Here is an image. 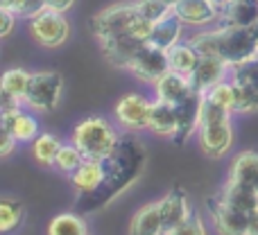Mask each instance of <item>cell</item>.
<instances>
[{
	"instance_id": "obj_11",
	"label": "cell",
	"mask_w": 258,
	"mask_h": 235,
	"mask_svg": "<svg viewBox=\"0 0 258 235\" xmlns=\"http://www.w3.org/2000/svg\"><path fill=\"white\" fill-rule=\"evenodd\" d=\"M150 109H152L150 100H145L138 93H129L125 98H120V102L116 104V118L129 131H141V129H147Z\"/></svg>"
},
{
	"instance_id": "obj_8",
	"label": "cell",
	"mask_w": 258,
	"mask_h": 235,
	"mask_svg": "<svg viewBox=\"0 0 258 235\" xmlns=\"http://www.w3.org/2000/svg\"><path fill=\"white\" fill-rule=\"evenodd\" d=\"M206 206H209V215L213 219L215 231L220 235H249V215L236 210L218 195L209 197Z\"/></svg>"
},
{
	"instance_id": "obj_37",
	"label": "cell",
	"mask_w": 258,
	"mask_h": 235,
	"mask_svg": "<svg viewBox=\"0 0 258 235\" xmlns=\"http://www.w3.org/2000/svg\"><path fill=\"white\" fill-rule=\"evenodd\" d=\"M14 21H16V14L7 12V9H0V36H7L12 32Z\"/></svg>"
},
{
	"instance_id": "obj_29",
	"label": "cell",
	"mask_w": 258,
	"mask_h": 235,
	"mask_svg": "<svg viewBox=\"0 0 258 235\" xmlns=\"http://www.w3.org/2000/svg\"><path fill=\"white\" fill-rule=\"evenodd\" d=\"M48 235H89L86 224L75 213H61L57 217L50 219Z\"/></svg>"
},
{
	"instance_id": "obj_28",
	"label": "cell",
	"mask_w": 258,
	"mask_h": 235,
	"mask_svg": "<svg viewBox=\"0 0 258 235\" xmlns=\"http://www.w3.org/2000/svg\"><path fill=\"white\" fill-rule=\"evenodd\" d=\"M233 82H238V84L251 95L254 107L258 109V57L233 68Z\"/></svg>"
},
{
	"instance_id": "obj_7",
	"label": "cell",
	"mask_w": 258,
	"mask_h": 235,
	"mask_svg": "<svg viewBox=\"0 0 258 235\" xmlns=\"http://www.w3.org/2000/svg\"><path fill=\"white\" fill-rule=\"evenodd\" d=\"M136 80L141 82H150L156 84L165 72H170V63H168V50H161L156 45L143 43V48L136 52V57L132 59L127 68Z\"/></svg>"
},
{
	"instance_id": "obj_22",
	"label": "cell",
	"mask_w": 258,
	"mask_h": 235,
	"mask_svg": "<svg viewBox=\"0 0 258 235\" xmlns=\"http://www.w3.org/2000/svg\"><path fill=\"white\" fill-rule=\"evenodd\" d=\"M30 72H25L23 68H12L3 75V107H18L21 102H25L27 86H30Z\"/></svg>"
},
{
	"instance_id": "obj_30",
	"label": "cell",
	"mask_w": 258,
	"mask_h": 235,
	"mask_svg": "<svg viewBox=\"0 0 258 235\" xmlns=\"http://www.w3.org/2000/svg\"><path fill=\"white\" fill-rule=\"evenodd\" d=\"M25 208L18 199H3L0 201V231L12 233L23 224Z\"/></svg>"
},
{
	"instance_id": "obj_5",
	"label": "cell",
	"mask_w": 258,
	"mask_h": 235,
	"mask_svg": "<svg viewBox=\"0 0 258 235\" xmlns=\"http://www.w3.org/2000/svg\"><path fill=\"white\" fill-rule=\"evenodd\" d=\"M63 77L57 70H41L32 72L30 86H27L25 102L36 111H52L61 100Z\"/></svg>"
},
{
	"instance_id": "obj_35",
	"label": "cell",
	"mask_w": 258,
	"mask_h": 235,
	"mask_svg": "<svg viewBox=\"0 0 258 235\" xmlns=\"http://www.w3.org/2000/svg\"><path fill=\"white\" fill-rule=\"evenodd\" d=\"M168 235H206V228H204V224H202L200 215L192 213L186 222L179 224V226L174 228L172 233H168Z\"/></svg>"
},
{
	"instance_id": "obj_24",
	"label": "cell",
	"mask_w": 258,
	"mask_h": 235,
	"mask_svg": "<svg viewBox=\"0 0 258 235\" xmlns=\"http://www.w3.org/2000/svg\"><path fill=\"white\" fill-rule=\"evenodd\" d=\"M104 179V168L102 161H93V159H84V163L71 174L73 188H75L80 195H91L100 188Z\"/></svg>"
},
{
	"instance_id": "obj_2",
	"label": "cell",
	"mask_w": 258,
	"mask_h": 235,
	"mask_svg": "<svg viewBox=\"0 0 258 235\" xmlns=\"http://www.w3.org/2000/svg\"><path fill=\"white\" fill-rule=\"evenodd\" d=\"M188 43L200 52V57H220L231 68L247 63L258 57L256 27H218L200 32Z\"/></svg>"
},
{
	"instance_id": "obj_9",
	"label": "cell",
	"mask_w": 258,
	"mask_h": 235,
	"mask_svg": "<svg viewBox=\"0 0 258 235\" xmlns=\"http://www.w3.org/2000/svg\"><path fill=\"white\" fill-rule=\"evenodd\" d=\"M202 102H204V93L192 91L188 98L174 104V111H177V131L172 136L174 145H183L202 124Z\"/></svg>"
},
{
	"instance_id": "obj_33",
	"label": "cell",
	"mask_w": 258,
	"mask_h": 235,
	"mask_svg": "<svg viewBox=\"0 0 258 235\" xmlns=\"http://www.w3.org/2000/svg\"><path fill=\"white\" fill-rule=\"evenodd\" d=\"M82 163H84V156H82V151L77 149L75 145H61V149H59V154H57V163H54V168H59L61 172L73 174Z\"/></svg>"
},
{
	"instance_id": "obj_3",
	"label": "cell",
	"mask_w": 258,
	"mask_h": 235,
	"mask_svg": "<svg viewBox=\"0 0 258 235\" xmlns=\"http://www.w3.org/2000/svg\"><path fill=\"white\" fill-rule=\"evenodd\" d=\"M120 142L116 129L104 118H86L73 129V145L82 151L84 159L102 161Z\"/></svg>"
},
{
	"instance_id": "obj_10",
	"label": "cell",
	"mask_w": 258,
	"mask_h": 235,
	"mask_svg": "<svg viewBox=\"0 0 258 235\" xmlns=\"http://www.w3.org/2000/svg\"><path fill=\"white\" fill-rule=\"evenodd\" d=\"M231 142H233V129L229 120L200 124V147L206 156L218 159V156L227 154Z\"/></svg>"
},
{
	"instance_id": "obj_41",
	"label": "cell",
	"mask_w": 258,
	"mask_h": 235,
	"mask_svg": "<svg viewBox=\"0 0 258 235\" xmlns=\"http://www.w3.org/2000/svg\"><path fill=\"white\" fill-rule=\"evenodd\" d=\"M213 3H215V5H220V7H222V5H227L229 0H213Z\"/></svg>"
},
{
	"instance_id": "obj_43",
	"label": "cell",
	"mask_w": 258,
	"mask_h": 235,
	"mask_svg": "<svg viewBox=\"0 0 258 235\" xmlns=\"http://www.w3.org/2000/svg\"><path fill=\"white\" fill-rule=\"evenodd\" d=\"M256 34H258V25H256Z\"/></svg>"
},
{
	"instance_id": "obj_23",
	"label": "cell",
	"mask_w": 258,
	"mask_h": 235,
	"mask_svg": "<svg viewBox=\"0 0 258 235\" xmlns=\"http://www.w3.org/2000/svg\"><path fill=\"white\" fill-rule=\"evenodd\" d=\"M147 129H152L161 138H172L174 131H177V111H174V104L163 102V100L152 102Z\"/></svg>"
},
{
	"instance_id": "obj_21",
	"label": "cell",
	"mask_w": 258,
	"mask_h": 235,
	"mask_svg": "<svg viewBox=\"0 0 258 235\" xmlns=\"http://www.w3.org/2000/svg\"><path fill=\"white\" fill-rule=\"evenodd\" d=\"M181 25L183 21L177 16V14H168L165 18H161L159 23L152 25V32L147 36V43L150 45H156L161 50H170L174 43H179L181 39Z\"/></svg>"
},
{
	"instance_id": "obj_25",
	"label": "cell",
	"mask_w": 258,
	"mask_h": 235,
	"mask_svg": "<svg viewBox=\"0 0 258 235\" xmlns=\"http://www.w3.org/2000/svg\"><path fill=\"white\" fill-rule=\"evenodd\" d=\"M229 181L242 183V186H254L258 181V151H242L231 163Z\"/></svg>"
},
{
	"instance_id": "obj_27",
	"label": "cell",
	"mask_w": 258,
	"mask_h": 235,
	"mask_svg": "<svg viewBox=\"0 0 258 235\" xmlns=\"http://www.w3.org/2000/svg\"><path fill=\"white\" fill-rule=\"evenodd\" d=\"M61 149V140L52 133H41L39 138L32 145V154H34V161L43 168H50V165L57 163V154Z\"/></svg>"
},
{
	"instance_id": "obj_20",
	"label": "cell",
	"mask_w": 258,
	"mask_h": 235,
	"mask_svg": "<svg viewBox=\"0 0 258 235\" xmlns=\"http://www.w3.org/2000/svg\"><path fill=\"white\" fill-rule=\"evenodd\" d=\"M218 197L245 215H251L258 210V190L254 186H242V183L227 181V186L218 192Z\"/></svg>"
},
{
	"instance_id": "obj_40",
	"label": "cell",
	"mask_w": 258,
	"mask_h": 235,
	"mask_svg": "<svg viewBox=\"0 0 258 235\" xmlns=\"http://www.w3.org/2000/svg\"><path fill=\"white\" fill-rule=\"evenodd\" d=\"M165 3H168V5H170V7H172V9H174V7H177V5H179V3H181V0H165Z\"/></svg>"
},
{
	"instance_id": "obj_34",
	"label": "cell",
	"mask_w": 258,
	"mask_h": 235,
	"mask_svg": "<svg viewBox=\"0 0 258 235\" xmlns=\"http://www.w3.org/2000/svg\"><path fill=\"white\" fill-rule=\"evenodd\" d=\"M204 95L211 100V102H215V104H220V107L231 111V107H233V82H224V80L218 82V84L211 86Z\"/></svg>"
},
{
	"instance_id": "obj_16",
	"label": "cell",
	"mask_w": 258,
	"mask_h": 235,
	"mask_svg": "<svg viewBox=\"0 0 258 235\" xmlns=\"http://www.w3.org/2000/svg\"><path fill=\"white\" fill-rule=\"evenodd\" d=\"M220 23L224 27H256L258 0H229L220 7Z\"/></svg>"
},
{
	"instance_id": "obj_12",
	"label": "cell",
	"mask_w": 258,
	"mask_h": 235,
	"mask_svg": "<svg viewBox=\"0 0 258 235\" xmlns=\"http://www.w3.org/2000/svg\"><path fill=\"white\" fill-rule=\"evenodd\" d=\"M192 215L190 201L181 186H174L168 195L161 199V217H163V235L172 233L179 224H183Z\"/></svg>"
},
{
	"instance_id": "obj_6",
	"label": "cell",
	"mask_w": 258,
	"mask_h": 235,
	"mask_svg": "<svg viewBox=\"0 0 258 235\" xmlns=\"http://www.w3.org/2000/svg\"><path fill=\"white\" fill-rule=\"evenodd\" d=\"M30 32L32 39L43 48H59L68 41L71 34V25L63 18L61 12L54 9H43L41 14H36L34 18H30Z\"/></svg>"
},
{
	"instance_id": "obj_31",
	"label": "cell",
	"mask_w": 258,
	"mask_h": 235,
	"mask_svg": "<svg viewBox=\"0 0 258 235\" xmlns=\"http://www.w3.org/2000/svg\"><path fill=\"white\" fill-rule=\"evenodd\" d=\"M134 5H136L138 16L145 18V21H150V23H159L161 18H165L168 14L174 12L165 0H136Z\"/></svg>"
},
{
	"instance_id": "obj_15",
	"label": "cell",
	"mask_w": 258,
	"mask_h": 235,
	"mask_svg": "<svg viewBox=\"0 0 258 235\" xmlns=\"http://www.w3.org/2000/svg\"><path fill=\"white\" fill-rule=\"evenodd\" d=\"M227 68H231V66H229L224 59H220V57H200L195 70L188 75L190 77L192 89L200 91V93H206L211 86H215L218 82L224 80Z\"/></svg>"
},
{
	"instance_id": "obj_19",
	"label": "cell",
	"mask_w": 258,
	"mask_h": 235,
	"mask_svg": "<svg viewBox=\"0 0 258 235\" xmlns=\"http://www.w3.org/2000/svg\"><path fill=\"white\" fill-rule=\"evenodd\" d=\"M127 235H163V217H161V201L145 204L136 210L129 222Z\"/></svg>"
},
{
	"instance_id": "obj_4",
	"label": "cell",
	"mask_w": 258,
	"mask_h": 235,
	"mask_svg": "<svg viewBox=\"0 0 258 235\" xmlns=\"http://www.w3.org/2000/svg\"><path fill=\"white\" fill-rule=\"evenodd\" d=\"M138 18L136 5L134 3H118L111 5V7L102 9L100 14H95L91 18V30L98 36V41H107L113 39V36L120 34H129Z\"/></svg>"
},
{
	"instance_id": "obj_17",
	"label": "cell",
	"mask_w": 258,
	"mask_h": 235,
	"mask_svg": "<svg viewBox=\"0 0 258 235\" xmlns=\"http://www.w3.org/2000/svg\"><path fill=\"white\" fill-rule=\"evenodd\" d=\"M174 14L186 25H209L220 21V5H215L213 0H181L174 7Z\"/></svg>"
},
{
	"instance_id": "obj_18",
	"label": "cell",
	"mask_w": 258,
	"mask_h": 235,
	"mask_svg": "<svg viewBox=\"0 0 258 235\" xmlns=\"http://www.w3.org/2000/svg\"><path fill=\"white\" fill-rule=\"evenodd\" d=\"M156 89V100H163V102H170V104H177L181 102L183 98L192 93V84H190V77L188 75H181V72H165L159 82L154 84Z\"/></svg>"
},
{
	"instance_id": "obj_13",
	"label": "cell",
	"mask_w": 258,
	"mask_h": 235,
	"mask_svg": "<svg viewBox=\"0 0 258 235\" xmlns=\"http://www.w3.org/2000/svg\"><path fill=\"white\" fill-rule=\"evenodd\" d=\"M143 43L145 41H141L134 34H120V36H113V39L100 41L104 59L116 68H129V63L136 57L138 50L143 48Z\"/></svg>"
},
{
	"instance_id": "obj_39",
	"label": "cell",
	"mask_w": 258,
	"mask_h": 235,
	"mask_svg": "<svg viewBox=\"0 0 258 235\" xmlns=\"http://www.w3.org/2000/svg\"><path fill=\"white\" fill-rule=\"evenodd\" d=\"M249 235H258V210L249 215Z\"/></svg>"
},
{
	"instance_id": "obj_32",
	"label": "cell",
	"mask_w": 258,
	"mask_h": 235,
	"mask_svg": "<svg viewBox=\"0 0 258 235\" xmlns=\"http://www.w3.org/2000/svg\"><path fill=\"white\" fill-rule=\"evenodd\" d=\"M0 9H7L16 16L34 18L48 7H45V0H0Z\"/></svg>"
},
{
	"instance_id": "obj_38",
	"label": "cell",
	"mask_w": 258,
	"mask_h": 235,
	"mask_svg": "<svg viewBox=\"0 0 258 235\" xmlns=\"http://www.w3.org/2000/svg\"><path fill=\"white\" fill-rule=\"evenodd\" d=\"M73 3H75V0H45V7L63 14V12H68V9L73 7Z\"/></svg>"
},
{
	"instance_id": "obj_1",
	"label": "cell",
	"mask_w": 258,
	"mask_h": 235,
	"mask_svg": "<svg viewBox=\"0 0 258 235\" xmlns=\"http://www.w3.org/2000/svg\"><path fill=\"white\" fill-rule=\"evenodd\" d=\"M143 165H145V147L134 138H120L118 147L102 159L104 179L100 188L91 195H80L75 208L82 213H91V210L102 208L107 201L116 199L127 186H132L138 179Z\"/></svg>"
},
{
	"instance_id": "obj_42",
	"label": "cell",
	"mask_w": 258,
	"mask_h": 235,
	"mask_svg": "<svg viewBox=\"0 0 258 235\" xmlns=\"http://www.w3.org/2000/svg\"><path fill=\"white\" fill-rule=\"evenodd\" d=\"M256 190H258V181H256Z\"/></svg>"
},
{
	"instance_id": "obj_14",
	"label": "cell",
	"mask_w": 258,
	"mask_h": 235,
	"mask_svg": "<svg viewBox=\"0 0 258 235\" xmlns=\"http://www.w3.org/2000/svg\"><path fill=\"white\" fill-rule=\"evenodd\" d=\"M0 124L5 131H9L16 140L30 142L36 140L39 133V122L30 116V113L21 111V107H3V116H0Z\"/></svg>"
},
{
	"instance_id": "obj_36",
	"label": "cell",
	"mask_w": 258,
	"mask_h": 235,
	"mask_svg": "<svg viewBox=\"0 0 258 235\" xmlns=\"http://www.w3.org/2000/svg\"><path fill=\"white\" fill-rule=\"evenodd\" d=\"M16 142H18L16 138H14L9 131H5V129H3V131H0V156H9V154H12V149L16 147Z\"/></svg>"
},
{
	"instance_id": "obj_26",
	"label": "cell",
	"mask_w": 258,
	"mask_h": 235,
	"mask_svg": "<svg viewBox=\"0 0 258 235\" xmlns=\"http://www.w3.org/2000/svg\"><path fill=\"white\" fill-rule=\"evenodd\" d=\"M197 61H200V52L192 48L190 43H174L168 50V63L170 70L181 72V75H190L195 70Z\"/></svg>"
}]
</instances>
